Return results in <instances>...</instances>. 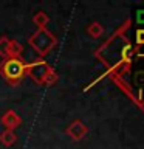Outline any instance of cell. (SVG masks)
I'll return each instance as SVG.
<instances>
[{
    "instance_id": "obj_1",
    "label": "cell",
    "mask_w": 144,
    "mask_h": 149,
    "mask_svg": "<svg viewBox=\"0 0 144 149\" xmlns=\"http://www.w3.org/2000/svg\"><path fill=\"white\" fill-rule=\"evenodd\" d=\"M123 30H119V33H115L96 53L98 58L105 61L110 72H115V74H124L132 64L133 48L129 39L123 36Z\"/></svg>"
},
{
    "instance_id": "obj_2",
    "label": "cell",
    "mask_w": 144,
    "mask_h": 149,
    "mask_svg": "<svg viewBox=\"0 0 144 149\" xmlns=\"http://www.w3.org/2000/svg\"><path fill=\"white\" fill-rule=\"evenodd\" d=\"M0 74L9 84L16 86L26 76V62L22 58H8L0 64Z\"/></svg>"
},
{
    "instance_id": "obj_3",
    "label": "cell",
    "mask_w": 144,
    "mask_h": 149,
    "mask_svg": "<svg viewBox=\"0 0 144 149\" xmlns=\"http://www.w3.org/2000/svg\"><path fill=\"white\" fill-rule=\"evenodd\" d=\"M28 42H30V45L36 50V53L39 54L40 58L46 56L56 45H57V39H56L46 28H37V31L34 34H31Z\"/></svg>"
},
{
    "instance_id": "obj_4",
    "label": "cell",
    "mask_w": 144,
    "mask_h": 149,
    "mask_svg": "<svg viewBox=\"0 0 144 149\" xmlns=\"http://www.w3.org/2000/svg\"><path fill=\"white\" fill-rule=\"evenodd\" d=\"M51 72H53V68H51L42 58L33 61V62H30V64H26V74L34 82L42 84V86L45 84L46 78H48V74Z\"/></svg>"
},
{
    "instance_id": "obj_5",
    "label": "cell",
    "mask_w": 144,
    "mask_h": 149,
    "mask_svg": "<svg viewBox=\"0 0 144 149\" xmlns=\"http://www.w3.org/2000/svg\"><path fill=\"white\" fill-rule=\"evenodd\" d=\"M88 132V129H87V126L82 123V121H73L71 124L67 127V134L71 137V140H74V141H79V140H82L84 137L87 135Z\"/></svg>"
},
{
    "instance_id": "obj_6",
    "label": "cell",
    "mask_w": 144,
    "mask_h": 149,
    "mask_svg": "<svg viewBox=\"0 0 144 149\" xmlns=\"http://www.w3.org/2000/svg\"><path fill=\"white\" fill-rule=\"evenodd\" d=\"M0 121H2V124L8 130H14L16 127H19V126L22 124V118L14 110H6L2 115V120H0Z\"/></svg>"
},
{
    "instance_id": "obj_7",
    "label": "cell",
    "mask_w": 144,
    "mask_h": 149,
    "mask_svg": "<svg viewBox=\"0 0 144 149\" xmlns=\"http://www.w3.org/2000/svg\"><path fill=\"white\" fill-rule=\"evenodd\" d=\"M17 141V135L14 130H3L2 134H0V143L3 144V146H12L14 143Z\"/></svg>"
},
{
    "instance_id": "obj_8",
    "label": "cell",
    "mask_w": 144,
    "mask_h": 149,
    "mask_svg": "<svg viewBox=\"0 0 144 149\" xmlns=\"http://www.w3.org/2000/svg\"><path fill=\"white\" fill-rule=\"evenodd\" d=\"M87 33L93 37V39H99V37L104 34V28H102V25L99 22H93V23H90V26L87 28Z\"/></svg>"
},
{
    "instance_id": "obj_9",
    "label": "cell",
    "mask_w": 144,
    "mask_h": 149,
    "mask_svg": "<svg viewBox=\"0 0 144 149\" xmlns=\"http://www.w3.org/2000/svg\"><path fill=\"white\" fill-rule=\"evenodd\" d=\"M23 47L17 40L9 39V58H22Z\"/></svg>"
},
{
    "instance_id": "obj_10",
    "label": "cell",
    "mask_w": 144,
    "mask_h": 149,
    "mask_svg": "<svg viewBox=\"0 0 144 149\" xmlns=\"http://www.w3.org/2000/svg\"><path fill=\"white\" fill-rule=\"evenodd\" d=\"M33 22L37 25V28H46V23L50 22V17L46 16V13L39 11L34 17H33Z\"/></svg>"
},
{
    "instance_id": "obj_11",
    "label": "cell",
    "mask_w": 144,
    "mask_h": 149,
    "mask_svg": "<svg viewBox=\"0 0 144 149\" xmlns=\"http://www.w3.org/2000/svg\"><path fill=\"white\" fill-rule=\"evenodd\" d=\"M0 58L8 59L9 58V39L8 37H0Z\"/></svg>"
},
{
    "instance_id": "obj_12",
    "label": "cell",
    "mask_w": 144,
    "mask_h": 149,
    "mask_svg": "<svg viewBox=\"0 0 144 149\" xmlns=\"http://www.w3.org/2000/svg\"><path fill=\"white\" fill-rule=\"evenodd\" d=\"M135 40H136V45H144V28H138L136 30Z\"/></svg>"
},
{
    "instance_id": "obj_13",
    "label": "cell",
    "mask_w": 144,
    "mask_h": 149,
    "mask_svg": "<svg viewBox=\"0 0 144 149\" xmlns=\"http://www.w3.org/2000/svg\"><path fill=\"white\" fill-rule=\"evenodd\" d=\"M135 84H136V87L144 86V72H136L135 73Z\"/></svg>"
},
{
    "instance_id": "obj_14",
    "label": "cell",
    "mask_w": 144,
    "mask_h": 149,
    "mask_svg": "<svg viewBox=\"0 0 144 149\" xmlns=\"http://www.w3.org/2000/svg\"><path fill=\"white\" fill-rule=\"evenodd\" d=\"M136 23L141 25V26H144V9H141V11L136 13Z\"/></svg>"
},
{
    "instance_id": "obj_15",
    "label": "cell",
    "mask_w": 144,
    "mask_h": 149,
    "mask_svg": "<svg viewBox=\"0 0 144 149\" xmlns=\"http://www.w3.org/2000/svg\"><path fill=\"white\" fill-rule=\"evenodd\" d=\"M133 54L139 56V58H144V45H138L136 48L133 50Z\"/></svg>"
}]
</instances>
